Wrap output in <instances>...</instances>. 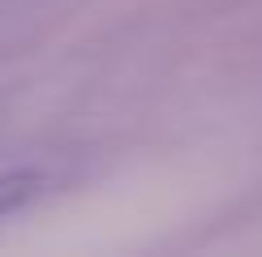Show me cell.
Instances as JSON below:
<instances>
[{
  "mask_svg": "<svg viewBox=\"0 0 262 257\" xmlns=\"http://www.w3.org/2000/svg\"><path fill=\"white\" fill-rule=\"evenodd\" d=\"M52 193V176L48 171H9V176H0V219H9V214L35 206V201H43Z\"/></svg>",
  "mask_w": 262,
  "mask_h": 257,
  "instance_id": "6da1fadb",
  "label": "cell"
}]
</instances>
